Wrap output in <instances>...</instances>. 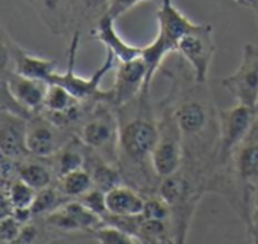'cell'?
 Masks as SVG:
<instances>
[{
	"instance_id": "cell-1",
	"label": "cell",
	"mask_w": 258,
	"mask_h": 244,
	"mask_svg": "<svg viewBox=\"0 0 258 244\" xmlns=\"http://www.w3.org/2000/svg\"><path fill=\"white\" fill-rule=\"evenodd\" d=\"M159 137L151 154V168L159 178L177 174L184 158L183 133L174 115V107H165L157 119Z\"/></svg>"
},
{
	"instance_id": "cell-2",
	"label": "cell",
	"mask_w": 258,
	"mask_h": 244,
	"mask_svg": "<svg viewBox=\"0 0 258 244\" xmlns=\"http://www.w3.org/2000/svg\"><path fill=\"white\" fill-rule=\"evenodd\" d=\"M157 119H154L153 115L142 112L119 127V154L128 165L142 166L147 160L151 163V154L157 143Z\"/></svg>"
},
{
	"instance_id": "cell-3",
	"label": "cell",
	"mask_w": 258,
	"mask_h": 244,
	"mask_svg": "<svg viewBox=\"0 0 258 244\" xmlns=\"http://www.w3.org/2000/svg\"><path fill=\"white\" fill-rule=\"evenodd\" d=\"M79 41H80V33L74 32L71 44H70V48H68V65H67V69H65V72H57V71L53 72V75L50 77L48 83H56V85L63 86L79 101H85V100H89V98H94V97L106 98L107 95L100 91V85H101V80L106 77V74L113 66V62H115L116 57L110 51H107L104 62L101 63V66L91 77H88V78L80 77L74 71L76 56H77V51H79Z\"/></svg>"
},
{
	"instance_id": "cell-4",
	"label": "cell",
	"mask_w": 258,
	"mask_h": 244,
	"mask_svg": "<svg viewBox=\"0 0 258 244\" xmlns=\"http://www.w3.org/2000/svg\"><path fill=\"white\" fill-rule=\"evenodd\" d=\"M257 112L246 104H237L219 113V151L218 161L225 163L230 155L248 140L255 124Z\"/></svg>"
},
{
	"instance_id": "cell-5",
	"label": "cell",
	"mask_w": 258,
	"mask_h": 244,
	"mask_svg": "<svg viewBox=\"0 0 258 244\" xmlns=\"http://www.w3.org/2000/svg\"><path fill=\"white\" fill-rule=\"evenodd\" d=\"M177 51L192 66L197 83H207L210 66L216 54L213 27L210 24L200 23L197 29H194L180 39Z\"/></svg>"
},
{
	"instance_id": "cell-6",
	"label": "cell",
	"mask_w": 258,
	"mask_h": 244,
	"mask_svg": "<svg viewBox=\"0 0 258 244\" xmlns=\"http://www.w3.org/2000/svg\"><path fill=\"white\" fill-rule=\"evenodd\" d=\"M221 83L237 103L255 109L258 98V47L246 44L240 65L231 75L222 78Z\"/></svg>"
},
{
	"instance_id": "cell-7",
	"label": "cell",
	"mask_w": 258,
	"mask_h": 244,
	"mask_svg": "<svg viewBox=\"0 0 258 244\" xmlns=\"http://www.w3.org/2000/svg\"><path fill=\"white\" fill-rule=\"evenodd\" d=\"M47 89H48L47 82L29 78V77L17 74L15 71H8L6 66L3 65L2 91L14 101V104L21 110L24 116L33 115L42 110Z\"/></svg>"
},
{
	"instance_id": "cell-8",
	"label": "cell",
	"mask_w": 258,
	"mask_h": 244,
	"mask_svg": "<svg viewBox=\"0 0 258 244\" xmlns=\"http://www.w3.org/2000/svg\"><path fill=\"white\" fill-rule=\"evenodd\" d=\"M236 171L237 178L242 186V199H243V214L246 228L251 226L252 219V198L258 201V140L248 142L239 148L236 155Z\"/></svg>"
},
{
	"instance_id": "cell-9",
	"label": "cell",
	"mask_w": 258,
	"mask_h": 244,
	"mask_svg": "<svg viewBox=\"0 0 258 244\" xmlns=\"http://www.w3.org/2000/svg\"><path fill=\"white\" fill-rule=\"evenodd\" d=\"M119 125L116 118L107 109H98L83 124L80 131V142L95 151H115L118 148Z\"/></svg>"
},
{
	"instance_id": "cell-10",
	"label": "cell",
	"mask_w": 258,
	"mask_h": 244,
	"mask_svg": "<svg viewBox=\"0 0 258 244\" xmlns=\"http://www.w3.org/2000/svg\"><path fill=\"white\" fill-rule=\"evenodd\" d=\"M147 74L148 69L142 56L133 60L119 62L112 89V100L115 106H127L139 94L147 92Z\"/></svg>"
},
{
	"instance_id": "cell-11",
	"label": "cell",
	"mask_w": 258,
	"mask_h": 244,
	"mask_svg": "<svg viewBox=\"0 0 258 244\" xmlns=\"http://www.w3.org/2000/svg\"><path fill=\"white\" fill-rule=\"evenodd\" d=\"M27 121L24 116L2 109L0 115V151L2 155L21 160L29 154L26 145Z\"/></svg>"
},
{
	"instance_id": "cell-12",
	"label": "cell",
	"mask_w": 258,
	"mask_h": 244,
	"mask_svg": "<svg viewBox=\"0 0 258 244\" xmlns=\"http://www.w3.org/2000/svg\"><path fill=\"white\" fill-rule=\"evenodd\" d=\"M3 50L9 56V59L14 65V71L20 75L35 78V80H42V82L48 83L53 72H56V62L53 59L32 54V53L23 50L12 39L6 41V36L3 41Z\"/></svg>"
},
{
	"instance_id": "cell-13",
	"label": "cell",
	"mask_w": 258,
	"mask_h": 244,
	"mask_svg": "<svg viewBox=\"0 0 258 244\" xmlns=\"http://www.w3.org/2000/svg\"><path fill=\"white\" fill-rule=\"evenodd\" d=\"M159 21V33L157 36L172 50L177 51V45L180 39L198 27L200 23H194L189 20L172 0H162L160 8L157 11Z\"/></svg>"
},
{
	"instance_id": "cell-14",
	"label": "cell",
	"mask_w": 258,
	"mask_h": 244,
	"mask_svg": "<svg viewBox=\"0 0 258 244\" xmlns=\"http://www.w3.org/2000/svg\"><path fill=\"white\" fill-rule=\"evenodd\" d=\"M115 18H112L110 15L104 14L94 26V29L91 30V35L100 41L107 51H110L119 62H127V60H133L136 57H141L142 54V47L128 44L116 30L115 26Z\"/></svg>"
},
{
	"instance_id": "cell-15",
	"label": "cell",
	"mask_w": 258,
	"mask_h": 244,
	"mask_svg": "<svg viewBox=\"0 0 258 244\" xmlns=\"http://www.w3.org/2000/svg\"><path fill=\"white\" fill-rule=\"evenodd\" d=\"M174 115L184 140L203 137L210 125L209 107L201 101L184 100L174 106Z\"/></svg>"
},
{
	"instance_id": "cell-16",
	"label": "cell",
	"mask_w": 258,
	"mask_h": 244,
	"mask_svg": "<svg viewBox=\"0 0 258 244\" xmlns=\"http://www.w3.org/2000/svg\"><path fill=\"white\" fill-rule=\"evenodd\" d=\"M53 127L48 119L41 116H33L27 121L26 145L30 155L47 158L57 152V140Z\"/></svg>"
},
{
	"instance_id": "cell-17",
	"label": "cell",
	"mask_w": 258,
	"mask_h": 244,
	"mask_svg": "<svg viewBox=\"0 0 258 244\" xmlns=\"http://www.w3.org/2000/svg\"><path fill=\"white\" fill-rule=\"evenodd\" d=\"M107 211L115 216H141L145 199L132 187L118 186L106 193Z\"/></svg>"
},
{
	"instance_id": "cell-18",
	"label": "cell",
	"mask_w": 258,
	"mask_h": 244,
	"mask_svg": "<svg viewBox=\"0 0 258 244\" xmlns=\"http://www.w3.org/2000/svg\"><path fill=\"white\" fill-rule=\"evenodd\" d=\"M86 165L91 166V169H88V171L92 177L94 187L107 193L112 189L122 184L121 172L116 168H113L109 161L103 160L101 157H97V158L91 160L89 163L86 161Z\"/></svg>"
},
{
	"instance_id": "cell-19",
	"label": "cell",
	"mask_w": 258,
	"mask_h": 244,
	"mask_svg": "<svg viewBox=\"0 0 258 244\" xmlns=\"http://www.w3.org/2000/svg\"><path fill=\"white\" fill-rule=\"evenodd\" d=\"M94 187L92 177L88 169H76L60 177V192L67 198H80Z\"/></svg>"
},
{
	"instance_id": "cell-20",
	"label": "cell",
	"mask_w": 258,
	"mask_h": 244,
	"mask_svg": "<svg viewBox=\"0 0 258 244\" xmlns=\"http://www.w3.org/2000/svg\"><path fill=\"white\" fill-rule=\"evenodd\" d=\"M138 241L139 243L160 244L172 241L171 234H169V226L166 220H159V219H141L139 228H138Z\"/></svg>"
},
{
	"instance_id": "cell-21",
	"label": "cell",
	"mask_w": 258,
	"mask_h": 244,
	"mask_svg": "<svg viewBox=\"0 0 258 244\" xmlns=\"http://www.w3.org/2000/svg\"><path fill=\"white\" fill-rule=\"evenodd\" d=\"M35 196H36V190L20 178L12 181L8 187L2 189L3 202H8L11 208L32 207Z\"/></svg>"
},
{
	"instance_id": "cell-22",
	"label": "cell",
	"mask_w": 258,
	"mask_h": 244,
	"mask_svg": "<svg viewBox=\"0 0 258 244\" xmlns=\"http://www.w3.org/2000/svg\"><path fill=\"white\" fill-rule=\"evenodd\" d=\"M18 178L38 192L41 189L51 186L53 174L44 165L36 161H29V163H18Z\"/></svg>"
},
{
	"instance_id": "cell-23",
	"label": "cell",
	"mask_w": 258,
	"mask_h": 244,
	"mask_svg": "<svg viewBox=\"0 0 258 244\" xmlns=\"http://www.w3.org/2000/svg\"><path fill=\"white\" fill-rule=\"evenodd\" d=\"M56 155V174L59 175V178L68 172H73L76 169H82L86 165V157L83 155V152L77 148V145H73V142L70 145H67L65 148L59 149Z\"/></svg>"
},
{
	"instance_id": "cell-24",
	"label": "cell",
	"mask_w": 258,
	"mask_h": 244,
	"mask_svg": "<svg viewBox=\"0 0 258 244\" xmlns=\"http://www.w3.org/2000/svg\"><path fill=\"white\" fill-rule=\"evenodd\" d=\"M60 193H62L60 190H56L51 186L38 190L35 201L30 207L33 216H47V214L53 213L54 210H57L59 207H62Z\"/></svg>"
},
{
	"instance_id": "cell-25",
	"label": "cell",
	"mask_w": 258,
	"mask_h": 244,
	"mask_svg": "<svg viewBox=\"0 0 258 244\" xmlns=\"http://www.w3.org/2000/svg\"><path fill=\"white\" fill-rule=\"evenodd\" d=\"M94 235L97 238V241L101 244H133L139 243L136 237L130 235L128 232L109 225V223H103L101 226H98L94 231Z\"/></svg>"
},
{
	"instance_id": "cell-26",
	"label": "cell",
	"mask_w": 258,
	"mask_h": 244,
	"mask_svg": "<svg viewBox=\"0 0 258 244\" xmlns=\"http://www.w3.org/2000/svg\"><path fill=\"white\" fill-rule=\"evenodd\" d=\"M80 202L94 214L100 216L101 219L109 213L107 211V202H106V192L92 187L91 190H88L85 195L80 196Z\"/></svg>"
},
{
	"instance_id": "cell-27",
	"label": "cell",
	"mask_w": 258,
	"mask_h": 244,
	"mask_svg": "<svg viewBox=\"0 0 258 244\" xmlns=\"http://www.w3.org/2000/svg\"><path fill=\"white\" fill-rule=\"evenodd\" d=\"M172 214L171 207L159 196V198H150L145 199L142 217L145 219H159V220H168L169 216Z\"/></svg>"
},
{
	"instance_id": "cell-28",
	"label": "cell",
	"mask_w": 258,
	"mask_h": 244,
	"mask_svg": "<svg viewBox=\"0 0 258 244\" xmlns=\"http://www.w3.org/2000/svg\"><path fill=\"white\" fill-rule=\"evenodd\" d=\"M23 225L12 216H2L0 220V243L2 244H11L17 243V238L21 232Z\"/></svg>"
},
{
	"instance_id": "cell-29",
	"label": "cell",
	"mask_w": 258,
	"mask_h": 244,
	"mask_svg": "<svg viewBox=\"0 0 258 244\" xmlns=\"http://www.w3.org/2000/svg\"><path fill=\"white\" fill-rule=\"evenodd\" d=\"M80 5H82L83 14L88 18L98 21L106 14L107 6H109V0H80Z\"/></svg>"
},
{
	"instance_id": "cell-30",
	"label": "cell",
	"mask_w": 258,
	"mask_h": 244,
	"mask_svg": "<svg viewBox=\"0 0 258 244\" xmlns=\"http://www.w3.org/2000/svg\"><path fill=\"white\" fill-rule=\"evenodd\" d=\"M142 2H148V0H109V6H107L106 14L116 20Z\"/></svg>"
},
{
	"instance_id": "cell-31",
	"label": "cell",
	"mask_w": 258,
	"mask_h": 244,
	"mask_svg": "<svg viewBox=\"0 0 258 244\" xmlns=\"http://www.w3.org/2000/svg\"><path fill=\"white\" fill-rule=\"evenodd\" d=\"M38 228L35 226V225H32V223H26V225H23V228H21V232H20V235H18V238H17V243L18 244H30V243H35L36 240H38Z\"/></svg>"
},
{
	"instance_id": "cell-32",
	"label": "cell",
	"mask_w": 258,
	"mask_h": 244,
	"mask_svg": "<svg viewBox=\"0 0 258 244\" xmlns=\"http://www.w3.org/2000/svg\"><path fill=\"white\" fill-rule=\"evenodd\" d=\"M249 229H251V235H252L254 241L258 243V201L257 204H255V207H254V213H252V219H251Z\"/></svg>"
},
{
	"instance_id": "cell-33",
	"label": "cell",
	"mask_w": 258,
	"mask_h": 244,
	"mask_svg": "<svg viewBox=\"0 0 258 244\" xmlns=\"http://www.w3.org/2000/svg\"><path fill=\"white\" fill-rule=\"evenodd\" d=\"M255 112H257V115H258V98H257V103H255Z\"/></svg>"
}]
</instances>
